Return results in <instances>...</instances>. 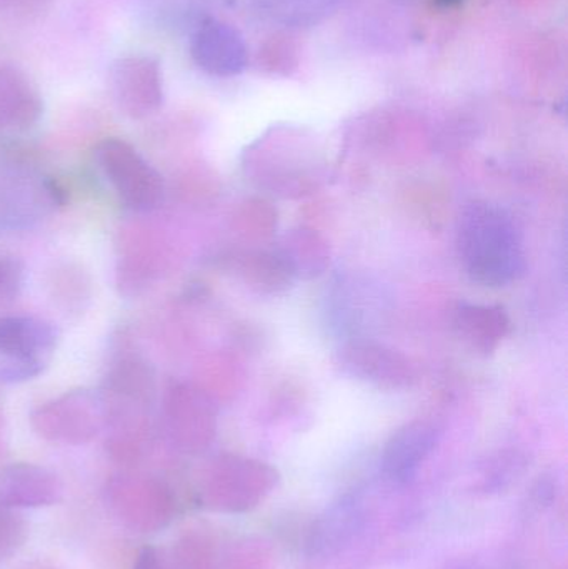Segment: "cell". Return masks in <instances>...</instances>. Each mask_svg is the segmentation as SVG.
<instances>
[{"instance_id":"cell-7","label":"cell","mask_w":568,"mask_h":569,"mask_svg":"<svg viewBox=\"0 0 568 569\" xmlns=\"http://www.w3.org/2000/svg\"><path fill=\"white\" fill-rule=\"evenodd\" d=\"M193 62L216 77H232L247 67V47L242 36L229 23L207 20L190 42Z\"/></svg>"},{"instance_id":"cell-8","label":"cell","mask_w":568,"mask_h":569,"mask_svg":"<svg viewBox=\"0 0 568 569\" xmlns=\"http://www.w3.org/2000/svg\"><path fill=\"white\" fill-rule=\"evenodd\" d=\"M439 441V430L429 421L413 420L400 427L382 451V471L393 483H407Z\"/></svg>"},{"instance_id":"cell-2","label":"cell","mask_w":568,"mask_h":569,"mask_svg":"<svg viewBox=\"0 0 568 569\" xmlns=\"http://www.w3.org/2000/svg\"><path fill=\"white\" fill-rule=\"evenodd\" d=\"M56 330L29 317L0 318V381L17 383L37 377L56 350Z\"/></svg>"},{"instance_id":"cell-14","label":"cell","mask_w":568,"mask_h":569,"mask_svg":"<svg viewBox=\"0 0 568 569\" xmlns=\"http://www.w3.org/2000/svg\"><path fill=\"white\" fill-rule=\"evenodd\" d=\"M230 267L250 290L260 295L282 293L296 280L276 252H236L230 257Z\"/></svg>"},{"instance_id":"cell-11","label":"cell","mask_w":568,"mask_h":569,"mask_svg":"<svg viewBox=\"0 0 568 569\" xmlns=\"http://www.w3.org/2000/svg\"><path fill=\"white\" fill-rule=\"evenodd\" d=\"M454 328L470 350L489 357L509 337L512 320L499 305L459 303L454 313Z\"/></svg>"},{"instance_id":"cell-17","label":"cell","mask_w":568,"mask_h":569,"mask_svg":"<svg viewBox=\"0 0 568 569\" xmlns=\"http://www.w3.org/2000/svg\"><path fill=\"white\" fill-rule=\"evenodd\" d=\"M17 284V270L12 263L0 262V295L12 293Z\"/></svg>"},{"instance_id":"cell-5","label":"cell","mask_w":568,"mask_h":569,"mask_svg":"<svg viewBox=\"0 0 568 569\" xmlns=\"http://www.w3.org/2000/svg\"><path fill=\"white\" fill-rule=\"evenodd\" d=\"M109 87L117 107L132 119H146L162 107V72L153 57L117 59L110 66Z\"/></svg>"},{"instance_id":"cell-3","label":"cell","mask_w":568,"mask_h":569,"mask_svg":"<svg viewBox=\"0 0 568 569\" xmlns=\"http://www.w3.org/2000/svg\"><path fill=\"white\" fill-rule=\"evenodd\" d=\"M96 160L117 196L136 210H152L162 202V177L130 143L107 139L99 143Z\"/></svg>"},{"instance_id":"cell-18","label":"cell","mask_w":568,"mask_h":569,"mask_svg":"<svg viewBox=\"0 0 568 569\" xmlns=\"http://www.w3.org/2000/svg\"><path fill=\"white\" fill-rule=\"evenodd\" d=\"M7 2H9L10 6L23 7V9L29 7L30 10L32 7L39 6L40 2H43V0H7Z\"/></svg>"},{"instance_id":"cell-10","label":"cell","mask_w":568,"mask_h":569,"mask_svg":"<svg viewBox=\"0 0 568 569\" xmlns=\"http://www.w3.org/2000/svg\"><path fill=\"white\" fill-rule=\"evenodd\" d=\"M100 418L99 397L89 391H73L60 400L40 408L36 413L37 427L52 437L83 438L96 431Z\"/></svg>"},{"instance_id":"cell-1","label":"cell","mask_w":568,"mask_h":569,"mask_svg":"<svg viewBox=\"0 0 568 569\" xmlns=\"http://www.w3.org/2000/svg\"><path fill=\"white\" fill-rule=\"evenodd\" d=\"M457 250L467 276L484 287H506L526 270L522 233L496 203L474 200L460 212Z\"/></svg>"},{"instance_id":"cell-16","label":"cell","mask_w":568,"mask_h":569,"mask_svg":"<svg viewBox=\"0 0 568 569\" xmlns=\"http://www.w3.org/2000/svg\"><path fill=\"white\" fill-rule=\"evenodd\" d=\"M527 467V458L519 451H502L490 458L480 473V483L477 490L482 493H500L514 483Z\"/></svg>"},{"instance_id":"cell-19","label":"cell","mask_w":568,"mask_h":569,"mask_svg":"<svg viewBox=\"0 0 568 569\" xmlns=\"http://www.w3.org/2000/svg\"><path fill=\"white\" fill-rule=\"evenodd\" d=\"M437 2H439L440 6L452 7L457 6V3L462 2V0H437Z\"/></svg>"},{"instance_id":"cell-6","label":"cell","mask_w":568,"mask_h":569,"mask_svg":"<svg viewBox=\"0 0 568 569\" xmlns=\"http://www.w3.org/2000/svg\"><path fill=\"white\" fill-rule=\"evenodd\" d=\"M277 481V471L262 461L227 457L217 465L210 493L220 510L239 513L259 507Z\"/></svg>"},{"instance_id":"cell-13","label":"cell","mask_w":568,"mask_h":569,"mask_svg":"<svg viewBox=\"0 0 568 569\" xmlns=\"http://www.w3.org/2000/svg\"><path fill=\"white\" fill-rule=\"evenodd\" d=\"M167 415L173 433L190 440H207L213 430V413L210 401L202 391L187 385H177L167 393Z\"/></svg>"},{"instance_id":"cell-9","label":"cell","mask_w":568,"mask_h":569,"mask_svg":"<svg viewBox=\"0 0 568 569\" xmlns=\"http://www.w3.org/2000/svg\"><path fill=\"white\" fill-rule=\"evenodd\" d=\"M363 523V503L357 495H346L330 505L313 523L307 540L310 557L339 553L353 540Z\"/></svg>"},{"instance_id":"cell-12","label":"cell","mask_w":568,"mask_h":569,"mask_svg":"<svg viewBox=\"0 0 568 569\" xmlns=\"http://www.w3.org/2000/svg\"><path fill=\"white\" fill-rule=\"evenodd\" d=\"M42 113V99L32 80L13 66H0V129L23 130Z\"/></svg>"},{"instance_id":"cell-4","label":"cell","mask_w":568,"mask_h":569,"mask_svg":"<svg viewBox=\"0 0 568 569\" xmlns=\"http://www.w3.org/2000/svg\"><path fill=\"white\" fill-rule=\"evenodd\" d=\"M333 361L347 377L380 390H407L419 381V370L410 358L366 338H353L340 345Z\"/></svg>"},{"instance_id":"cell-15","label":"cell","mask_w":568,"mask_h":569,"mask_svg":"<svg viewBox=\"0 0 568 569\" xmlns=\"http://www.w3.org/2000/svg\"><path fill=\"white\" fill-rule=\"evenodd\" d=\"M276 253L293 279H313L326 270L329 262V247L319 233L310 229L287 232Z\"/></svg>"}]
</instances>
